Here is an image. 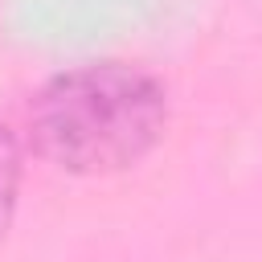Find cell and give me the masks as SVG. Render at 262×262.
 I'll return each mask as SVG.
<instances>
[{"instance_id": "6da1fadb", "label": "cell", "mask_w": 262, "mask_h": 262, "mask_svg": "<svg viewBox=\"0 0 262 262\" xmlns=\"http://www.w3.org/2000/svg\"><path fill=\"white\" fill-rule=\"evenodd\" d=\"M168 127V90L151 70L90 61L53 74L33 106L29 131L41 160L70 176H111L139 164Z\"/></svg>"}, {"instance_id": "7a4b0ae2", "label": "cell", "mask_w": 262, "mask_h": 262, "mask_svg": "<svg viewBox=\"0 0 262 262\" xmlns=\"http://www.w3.org/2000/svg\"><path fill=\"white\" fill-rule=\"evenodd\" d=\"M20 172H25V160H20V143L8 127H0V242L12 225V213H16V196H20Z\"/></svg>"}]
</instances>
